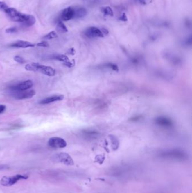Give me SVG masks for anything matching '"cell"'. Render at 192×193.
I'll return each instance as SVG.
<instances>
[{
	"mask_svg": "<svg viewBox=\"0 0 192 193\" xmlns=\"http://www.w3.org/2000/svg\"><path fill=\"white\" fill-rule=\"evenodd\" d=\"M36 23V18L34 16L29 15V17L27 20L25 22H24L23 23V26L27 27H29L32 26H33Z\"/></svg>",
	"mask_w": 192,
	"mask_h": 193,
	"instance_id": "16",
	"label": "cell"
},
{
	"mask_svg": "<svg viewBox=\"0 0 192 193\" xmlns=\"http://www.w3.org/2000/svg\"><path fill=\"white\" fill-rule=\"evenodd\" d=\"M10 46L12 47H16V48H28V47H35V45L28 41L19 40L11 44Z\"/></svg>",
	"mask_w": 192,
	"mask_h": 193,
	"instance_id": "11",
	"label": "cell"
},
{
	"mask_svg": "<svg viewBox=\"0 0 192 193\" xmlns=\"http://www.w3.org/2000/svg\"><path fill=\"white\" fill-rule=\"evenodd\" d=\"M8 7V6L6 5L5 3H4L3 2H1L0 1V10H5L6 9H7Z\"/></svg>",
	"mask_w": 192,
	"mask_h": 193,
	"instance_id": "27",
	"label": "cell"
},
{
	"mask_svg": "<svg viewBox=\"0 0 192 193\" xmlns=\"http://www.w3.org/2000/svg\"><path fill=\"white\" fill-rule=\"evenodd\" d=\"M109 138L110 141V144L113 150H116L119 147V141L118 139L113 135H110Z\"/></svg>",
	"mask_w": 192,
	"mask_h": 193,
	"instance_id": "15",
	"label": "cell"
},
{
	"mask_svg": "<svg viewBox=\"0 0 192 193\" xmlns=\"http://www.w3.org/2000/svg\"><path fill=\"white\" fill-rule=\"evenodd\" d=\"M56 37H58L57 33L55 32V31H53L49 32V33H47L45 36H44L43 38L44 39H46V40H51V39L55 38Z\"/></svg>",
	"mask_w": 192,
	"mask_h": 193,
	"instance_id": "20",
	"label": "cell"
},
{
	"mask_svg": "<svg viewBox=\"0 0 192 193\" xmlns=\"http://www.w3.org/2000/svg\"><path fill=\"white\" fill-rule=\"evenodd\" d=\"M165 156H168L173 158H182L184 157V154L179 151H172L165 153Z\"/></svg>",
	"mask_w": 192,
	"mask_h": 193,
	"instance_id": "14",
	"label": "cell"
},
{
	"mask_svg": "<svg viewBox=\"0 0 192 193\" xmlns=\"http://www.w3.org/2000/svg\"><path fill=\"white\" fill-rule=\"evenodd\" d=\"M18 31L17 28L13 27L8 28L6 29V32L8 33H13L17 32Z\"/></svg>",
	"mask_w": 192,
	"mask_h": 193,
	"instance_id": "22",
	"label": "cell"
},
{
	"mask_svg": "<svg viewBox=\"0 0 192 193\" xmlns=\"http://www.w3.org/2000/svg\"><path fill=\"white\" fill-rule=\"evenodd\" d=\"M141 116H135L134 118H132V119H131V120H132V121H137L139 120L141 118Z\"/></svg>",
	"mask_w": 192,
	"mask_h": 193,
	"instance_id": "32",
	"label": "cell"
},
{
	"mask_svg": "<svg viewBox=\"0 0 192 193\" xmlns=\"http://www.w3.org/2000/svg\"><path fill=\"white\" fill-rule=\"evenodd\" d=\"M54 159L55 162H60L67 166H73L74 162L73 159L68 154L66 153H60L57 154L54 156Z\"/></svg>",
	"mask_w": 192,
	"mask_h": 193,
	"instance_id": "3",
	"label": "cell"
},
{
	"mask_svg": "<svg viewBox=\"0 0 192 193\" xmlns=\"http://www.w3.org/2000/svg\"><path fill=\"white\" fill-rule=\"evenodd\" d=\"M28 177V175L20 174L14 175L12 176H3L0 181V184L3 186H11L20 180H27Z\"/></svg>",
	"mask_w": 192,
	"mask_h": 193,
	"instance_id": "2",
	"label": "cell"
},
{
	"mask_svg": "<svg viewBox=\"0 0 192 193\" xmlns=\"http://www.w3.org/2000/svg\"><path fill=\"white\" fill-rule=\"evenodd\" d=\"M56 30L58 32L60 33H66L68 32V29L65 25L64 24V23L60 20L56 24Z\"/></svg>",
	"mask_w": 192,
	"mask_h": 193,
	"instance_id": "17",
	"label": "cell"
},
{
	"mask_svg": "<svg viewBox=\"0 0 192 193\" xmlns=\"http://www.w3.org/2000/svg\"><path fill=\"white\" fill-rule=\"evenodd\" d=\"M107 66L108 67L110 68H111L113 71H119V67L116 64L109 63V64H107Z\"/></svg>",
	"mask_w": 192,
	"mask_h": 193,
	"instance_id": "23",
	"label": "cell"
},
{
	"mask_svg": "<svg viewBox=\"0 0 192 193\" xmlns=\"http://www.w3.org/2000/svg\"><path fill=\"white\" fill-rule=\"evenodd\" d=\"M139 2L143 5H148L152 3V0H139Z\"/></svg>",
	"mask_w": 192,
	"mask_h": 193,
	"instance_id": "28",
	"label": "cell"
},
{
	"mask_svg": "<svg viewBox=\"0 0 192 193\" xmlns=\"http://www.w3.org/2000/svg\"><path fill=\"white\" fill-rule=\"evenodd\" d=\"M64 98L63 95H53L50 97H47L46 98L39 102V104L40 105H47L51 103H53L55 102L60 101H62Z\"/></svg>",
	"mask_w": 192,
	"mask_h": 193,
	"instance_id": "10",
	"label": "cell"
},
{
	"mask_svg": "<svg viewBox=\"0 0 192 193\" xmlns=\"http://www.w3.org/2000/svg\"><path fill=\"white\" fill-rule=\"evenodd\" d=\"M85 35L89 38H94V37H103V35L101 31L100 28L91 27L88 28L85 32Z\"/></svg>",
	"mask_w": 192,
	"mask_h": 193,
	"instance_id": "8",
	"label": "cell"
},
{
	"mask_svg": "<svg viewBox=\"0 0 192 193\" xmlns=\"http://www.w3.org/2000/svg\"><path fill=\"white\" fill-rule=\"evenodd\" d=\"M74 8L72 7H68L64 9L60 15V18L62 20L64 21H68L74 18Z\"/></svg>",
	"mask_w": 192,
	"mask_h": 193,
	"instance_id": "9",
	"label": "cell"
},
{
	"mask_svg": "<svg viewBox=\"0 0 192 193\" xmlns=\"http://www.w3.org/2000/svg\"><path fill=\"white\" fill-rule=\"evenodd\" d=\"M6 107L5 105H0V114L3 113L6 110Z\"/></svg>",
	"mask_w": 192,
	"mask_h": 193,
	"instance_id": "31",
	"label": "cell"
},
{
	"mask_svg": "<svg viewBox=\"0 0 192 193\" xmlns=\"http://www.w3.org/2000/svg\"><path fill=\"white\" fill-rule=\"evenodd\" d=\"M63 65H64L65 66L68 67V68H71L73 67L74 65H75V62L74 61V60H73L72 61H68L67 62H65V63H63Z\"/></svg>",
	"mask_w": 192,
	"mask_h": 193,
	"instance_id": "24",
	"label": "cell"
},
{
	"mask_svg": "<svg viewBox=\"0 0 192 193\" xmlns=\"http://www.w3.org/2000/svg\"><path fill=\"white\" fill-rule=\"evenodd\" d=\"M75 53H76V51L74 50V49L72 47V48H70L68 51V53L70 55H74L75 54Z\"/></svg>",
	"mask_w": 192,
	"mask_h": 193,
	"instance_id": "30",
	"label": "cell"
},
{
	"mask_svg": "<svg viewBox=\"0 0 192 193\" xmlns=\"http://www.w3.org/2000/svg\"><path fill=\"white\" fill-rule=\"evenodd\" d=\"M48 145L50 147L54 148H63L67 145V142L63 138L54 137L49 139Z\"/></svg>",
	"mask_w": 192,
	"mask_h": 193,
	"instance_id": "6",
	"label": "cell"
},
{
	"mask_svg": "<svg viewBox=\"0 0 192 193\" xmlns=\"http://www.w3.org/2000/svg\"><path fill=\"white\" fill-rule=\"evenodd\" d=\"M4 11L13 22L23 23L26 21L29 17V15L19 12L18 10L12 8H8Z\"/></svg>",
	"mask_w": 192,
	"mask_h": 193,
	"instance_id": "1",
	"label": "cell"
},
{
	"mask_svg": "<svg viewBox=\"0 0 192 193\" xmlns=\"http://www.w3.org/2000/svg\"><path fill=\"white\" fill-rule=\"evenodd\" d=\"M11 95L17 100H21L29 99L32 98L35 94L36 92L34 90H27L24 91H12Z\"/></svg>",
	"mask_w": 192,
	"mask_h": 193,
	"instance_id": "4",
	"label": "cell"
},
{
	"mask_svg": "<svg viewBox=\"0 0 192 193\" xmlns=\"http://www.w3.org/2000/svg\"><path fill=\"white\" fill-rule=\"evenodd\" d=\"M7 168V167L6 166H3V165H0V170H2L4 169Z\"/></svg>",
	"mask_w": 192,
	"mask_h": 193,
	"instance_id": "33",
	"label": "cell"
},
{
	"mask_svg": "<svg viewBox=\"0 0 192 193\" xmlns=\"http://www.w3.org/2000/svg\"><path fill=\"white\" fill-rule=\"evenodd\" d=\"M74 18H81L85 17L87 15V10L82 7L74 8Z\"/></svg>",
	"mask_w": 192,
	"mask_h": 193,
	"instance_id": "13",
	"label": "cell"
},
{
	"mask_svg": "<svg viewBox=\"0 0 192 193\" xmlns=\"http://www.w3.org/2000/svg\"><path fill=\"white\" fill-rule=\"evenodd\" d=\"M156 124L165 127H170L173 125L172 121L165 117H158L155 120Z\"/></svg>",
	"mask_w": 192,
	"mask_h": 193,
	"instance_id": "12",
	"label": "cell"
},
{
	"mask_svg": "<svg viewBox=\"0 0 192 193\" xmlns=\"http://www.w3.org/2000/svg\"><path fill=\"white\" fill-rule=\"evenodd\" d=\"M14 59L15 62H17V63H18L19 64H23L25 63L26 61L23 58H22L21 56H19V55H16L14 56Z\"/></svg>",
	"mask_w": 192,
	"mask_h": 193,
	"instance_id": "21",
	"label": "cell"
},
{
	"mask_svg": "<svg viewBox=\"0 0 192 193\" xmlns=\"http://www.w3.org/2000/svg\"><path fill=\"white\" fill-rule=\"evenodd\" d=\"M37 46H40V47H47L49 46V44L46 41H42L40 43H38L37 44Z\"/></svg>",
	"mask_w": 192,
	"mask_h": 193,
	"instance_id": "25",
	"label": "cell"
},
{
	"mask_svg": "<svg viewBox=\"0 0 192 193\" xmlns=\"http://www.w3.org/2000/svg\"><path fill=\"white\" fill-rule=\"evenodd\" d=\"M101 29L104 36H106V35H108V33H109V31H108V29H105V28H101Z\"/></svg>",
	"mask_w": 192,
	"mask_h": 193,
	"instance_id": "29",
	"label": "cell"
},
{
	"mask_svg": "<svg viewBox=\"0 0 192 193\" xmlns=\"http://www.w3.org/2000/svg\"><path fill=\"white\" fill-rule=\"evenodd\" d=\"M33 85L32 81L28 80L16 85H12L9 88L10 92L12 91H24L30 89Z\"/></svg>",
	"mask_w": 192,
	"mask_h": 193,
	"instance_id": "5",
	"label": "cell"
},
{
	"mask_svg": "<svg viewBox=\"0 0 192 193\" xmlns=\"http://www.w3.org/2000/svg\"><path fill=\"white\" fill-rule=\"evenodd\" d=\"M35 72H39L48 76H55L56 73L55 69H54L53 67L42 65L38 63H37Z\"/></svg>",
	"mask_w": 192,
	"mask_h": 193,
	"instance_id": "7",
	"label": "cell"
},
{
	"mask_svg": "<svg viewBox=\"0 0 192 193\" xmlns=\"http://www.w3.org/2000/svg\"><path fill=\"white\" fill-rule=\"evenodd\" d=\"M119 20L122 22H127L128 19V17H127L126 14L125 13H123L122 15L119 17Z\"/></svg>",
	"mask_w": 192,
	"mask_h": 193,
	"instance_id": "26",
	"label": "cell"
},
{
	"mask_svg": "<svg viewBox=\"0 0 192 193\" xmlns=\"http://www.w3.org/2000/svg\"><path fill=\"white\" fill-rule=\"evenodd\" d=\"M101 11L105 15H108L110 17L113 16V10L110 6H105L102 7L101 8Z\"/></svg>",
	"mask_w": 192,
	"mask_h": 193,
	"instance_id": "19",
	"label": "cell"
},
{
	"mask_svg": "<svg viewBox=\"0 0 192 193\" xmlns=\"http://www.w3.org/2000/svg\"><path fill=\"white\" fill-rule=\"evenodd\" d=\"M52 58L55 60L62 62L63 63L67 62L69 61V58L67 55H63V54L53 55V56H52Z\"/></svg>",
	"mask_w": 192,
	"mask_h": 193,
	"instance_id": "18",
	"label": "cell"
}]
</instances>
